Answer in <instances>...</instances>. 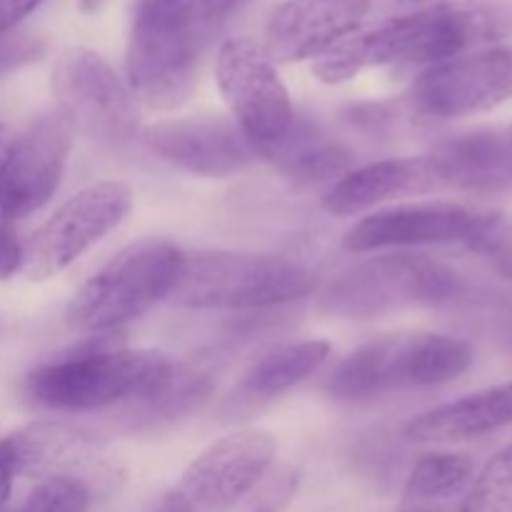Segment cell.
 <instances>
[{
    "instance_id": "15",
    "label": "cell",
    "mask_w": 512,
    "mask_h": 512,
    "mask_svg": "<svg viewBox=\"0 0 512 512\" xmlns=\"http://www.w3.org/2000/svg\"><path fill=\"white\" fill-rule=\"evenodd\" d=\"M143 143L160 160L200 178H230L258 158L240 125L218 115L160 120L143 130Z\"/></svg>"
},
{
    "instance_id": "31",
    "label": "cell",
    "mask_w": 512,
    "mask_h": 512,
    "mask_svg": "<svg viewBox=\"0 0 512 512\" xmlns=\"http://www.w3.org/2000/svg\"><path fill=\"white\" fill-rule=\"evenodd\" d=\"M15 478H18V475H15L13 460H10L8 448H5L3 440H0V512H3L5 503H8Z\"/></svg>"
},
{
    "instance_id": "13",
    "label": "cell",
    "mask_w": 512,
    "mask_h": 512,
    "mask_svg": "<svg viewBox=\"0 0 512 512\" xmlns=\"http://www.w3.org/2000/svg\"><path fill=\"white\" fill-rule=\"evenodd\" d=\"M73 125L58 108L10 138L0 158V210L10 220L43 208L58 190L73 148Z\"/></svg>"
},
{
    "instance_id": "19",
    "label": "cell",
    "mask_w": 512,
    "mask_h": 512,
    "mask_svg": "<svg viewBox=\"0 0 512 512\" xmlns=\"http://www.w3.org/2000/svg\"><path fill=\"white\" fill-rule=\"evenodd\" d=\"M443 188L465 193H510L512 128H483L455 135L430 153Z\"/></svg>"
},
{
    "instance_id": "20",
    "label": "cell",
    "mask_w": 512,
    "mask_h": 512,
    "mask_svg": "<svg viewBox=\"0 0 512 512\" xmlns=\"http://www.w3.org/2000/svg\"><path fill=\"white\" fill-rule=\"evenodd\" d=\"M508 425H512V383H503L425 410L405 425V435L415 443H463Z\"/></svg>"
},
{
    "instance_id": "17",
    "label": "cell",
    "mask_w": 512,
    "mask_h": 512,
    "mask_svg": "<svg viewBox=\"0 0 512 512\" xmlns=\"http://www.w3.org/2000/svg\"><path fill=\"white\" fill-rule=\"evenodd\" d=\"M435 190H443V183L433 155L375 160L335 180L323 195V210L338 218H348L390 200L418 198Z\"/></svg>"
},
{
    "instance_id": "22",
    "label": "cell",
    "mask_w": 512,
    "mask_h": 512,
    "mask_svg": "<svg viewBox=\"0 0 512 512\" xmlns=\"http://www.w3.org/2000/svg\"><path fill=\"white\" fill-rule=\"evenodd\" d=\"M330 358V345L325 340H300V343L280 345L258 360L248 373L243 375V390L248 398L268 400L288 393L295 385L323 368Z\"/></svg>"
},
{
    "instance_id": "37",
    "label": "cell",
    "mask_w": 512,
    "mask_h": 512,
    "mask_svg": "<svg viewBox=\"0 0 512 512\" xmlns=\"http://www.w3.org/2000/svg\"><path fill=\"white\" fill-rule=\"evenodd\" d=\"M510 128H512V125H510Z\"/></svg>"
},
{
    "instance_id": "29",
    "label": "cell",
    "mask_w": 512,
    "mask_h": 512,
    "mask_svg": "<svg viewBox=\"0 0 512 512\" xmlns=\"http://www.w3.org/2000/svg\"><path fill=\"white\" fill-rule=\"evenodd\" d=\"M45 0H0V35L18 28L28 15L43 5Z\"/></svg>"
},
{
    "instance_id": "18",
    "label": "cell",
    "mask_w": 512,
    "mask_h": 512,
    "mask_svg": "<svg viewBox=\"0 0 512 512\" xmlns=\"http://www.w3.org/2000/svg\"><path fill=\"white\" fill-rule=\"evenodd\" d=\"M15 475L73 478L88 485V475L108 470L105 445L93 435L60 423H30L3 438Z\"/></svg>"
},
{
    "instance_id": "16",
    "label": "cell",
    "mask_w": 512,
    "mask_h": 512,
    "mask_svg": "<svg viewBox=\"0 0 512 512\" xmlns=\"http://www.w3.org/2000/svg\"><path fill=\"white\" fill-rule=\"evenodd\" d=\"M370 0H285L265 25L263 50L273 63L320 58L358 33Z\"/></svg>"
},
{
    "instance_id": "5",
    "label": "cell",
    "mask_w": 512,
    "mask_h": 512,
    "mask_svg": "<svg viewBox=\"0 0 512 512\" xmlns=\"http://www.w3.org/2000/svg\"><path fill=\"white\" fill-rule=\"evenodd\" d=\"M473 365L465 340L440 333H398L370 340L345 355L328 378V393L340 400L375 398L400 390L445 385Z\"/></svg>"
},
{
    "instance_id": "35",
    "label": "cell",
    "mask_w": 512,
    "mask_h": 512,
    "mask_svg": "<svg viewBox=\"0 0 512 512\" xmlns=\"http://www.w3.org/2000/svg\"><path fill=\"white\" fill-rule=\"evenodd\" d=\"M0 333H3V318H0Z\"/></svg>"
},
{
    "instance_id": "28",
    "label": "cell",
    "mask_w": 512,
    "mask_h": 512,
    "mask_svg": "<svg viewBox=\"0 0 512 512\" xmlns=\"http://www.w3.org/2000/svg\"><path fill=\"white\" fill-rule=\"evenodd\" d=\"M23 268V243H20L15 225L0 210V280L13 278Z\"/></svg>"
},
{
    "instance_id": "36",
    "label": "cell",
    "mask_w": 512,
    "mask_h": 512,
    "mask_svg": "<svg viewBox=\"0 0 512 512\" xmlns=\"http://www.w3.org/2000/svg\"><path fill=\"white\" fill-rule=\"evenodd\" d=\"M413 512H433V510H413Z\"/></svg>"
},
{
    "instance_id": "7",
    "label": "cell",
    "mask_w": 512,
    "mask_h": 512,
    "mask_svg": "<svg viewBox=\"0 0 512 512\" xmlns=\"http://www.w3.org/2000/svg\"><path fill=\"white\" fill-rule=\"evenodd\" d=\"M458 293V273L440 260L393 253L343 270L325 285L320 308L335 318L373 320L420 305L448 303Z\"/></svg>"
},
{
    "instance_id": "24",
    "label": "cell",
    "mask_w": 512,
    "mask_h": 512,
    "mask_svg": "<svg viewBox=\"0 0 512 512\" xmlns=\"http://www.w3.org/2000/svg\"><path fill=\"white\" fill-rule=\"evenodd\" d=\"M460 512H512V445L493 455L475 475Z\"/></svg>"
},
{
    "instance_id": "23",
    "label": "cell",
    "mask_w": 512,
    "mask_h": 512,
    "mask_svg": "<svg viewBox=\"0 0 512 512\" xmlns=\"http://www.w3.org/2000/svg\"><path fill=\"white\" fill-rule=\"evenodd\" d=\"M475 478V465L468 455L430 453L415 463L403 490L405 512L428 510V505L463 495Z\"/></svg>"
},
{
    "instance_id": "2",
    "label": "cell",
    "mask_w": 512,
    "mask_h": 512,
    "mask_svg": "<svg viewBox=\"0 0 512 512\" xmlns=\"http://www.w3.org/2000/svg\"><path fill=\"white\" fill-rule=\"evenodd\" d=\"M200 0H135L125 48L128 88L150 110H175L198 83L205 28Z\"/></svg>"
},
{
    "instance_id": "11",
    "label": "cell",
    "mask_w": 512,
    "mask_h": 512,
    "mask_svg": "<svg viewBox=\"0 0 512 512\" xmlns=\"http://www.w3.org/2000/svg\"><path fill=\"white\" fill-rule=\"evenodd\" d=\"M215 80L258 155L285 138L295 120L293 103L263 45L250 38L225 40L215 60Z\"/></svg>"
},
{
    "instance_id": "4",
    "label": "cell",
    "mask_w": 512,
    "mask_h": 512,
    "mask_svg": "<svg viewBox=\"0 0 512 512\" xmlns=\"http://www.w3.org/2000/svg\"><path fill=\"white\" fill-rule=\"evenodd\" d=\"M318 278L280 255L200 250L185 255L170 300L198 310H260L310 295Z\"/></svg>"
},
{
    "instance_id": "27",
    "label": "cell",
    "mask_w": 512,
    "mask_h": 512,
    "mask_svg": "<svg viewBox=\"0 0 512 512\" xmlns=\"http://www.w3.org/2000/svg\"><path fill=\"white\" fill-rule=\"evenodd\" d=\"M473 250L485 255L500 275L512 280V223H503L500 218H495V223L485 230L483 238L473 245Z\"/></svg>"
},
{
    "instance_id": "14",
    "label": "cell",
    "mask_w": 512,
    "mask_h": 512,
    "mask_svg": "<svg viewBox=\"0 0 512 512\" xmlns=\"http://www.w3.org/2000/svg\"><path fill=\"white\" fill-rule=\"evenodd\" d=\"M498 215L480 213L460 203H408L378 210L345 235V248L373 253L385 248L465 243L473 248Z\"/></svg>"
},
{
    "instance_id": "25",
    "label": "cell",
    "mask_w": 512,
    "mask_h": 512,
    "mask_svg": "<svg viewBox=\"0 0 512 512\" xmlns=\"http://www.w3.org/2000/svg\"><path fill=\"white\" fill-rule=\"evenodd\" d=\"M465 318L490 343L512 355V298L510 295H475L465 303Z\"/></svg>"
},
{
    "instance_id": "10",
    "label": "cell",
    "mask_w": 512,
    "mask_h": 512,
    "mask_svg": "<svg viewBox=\"0 0 512 512\" xmlns=\"http://www.w3.org/2000/svg\"><path fill=\"white\" fill-rule=\"evenodd\" d=\"M50 85L58 110L75 133L110 145L133 138L138 125L135 98L103 55L80 45L65 48L55 58Z\"/></svg>"
},
{
    "instance_id": "9",
    "label": "cell",
    "mask_w": 512,
    "mask_h": 512,
    "mask_svg": "<svg viewBox=\"0 0 512 512\" xmlns=\"http://www.w3.org/2000/svg\"><path fill=\"white\" fill-rule=\"evenodd\" d=\"M278 443L255 428L223 435L185 468L155 512H230L270 470Z\"/></svg>"
},
{
    "instance_id": "3",
    "label": "cell",
    "mask_w": 512,
    "mask_h": 512,
    "mask_svg": "<svg viewBox=\"0 0 512 512\" xmlns=\"http://www.w3.org/2000/svg\"><path fill=\"white\" fill-rule=\"evenodd\" d=\"M173 375L175 365L158 350H80L30 370L25 395L45 410L90 413L135 400L155 403Z\"/></svg>"
},
{
    "instance_id": "33",
    "label": "cell",
    "mask_w": 512,
    "mask_h": 512,
    "mask_svg": "<svg viewBox=\"0 0 512 512\" xmlns=\"http://www.w3.org/2000/svg\"><path fill=\"white\" fill-rule=\"evenodd\" d=\"M8 145H10V133H8V128H5V125L0 123V158H3V155H5Z\"/></svg>"
},
{
    "instance_id": "21",
    "label": "cell",
    "mask_w": 512,
    "mask_h": 512,
    "mask_svg": "<svg viewBox=\"0 0 512 512\" xmlns=\"http://www.w3.org/2000/svg\"><path fill=\"white\" fill-rule=\"evenodd\" d=\"M263 158H270L295 183H323V180L343 178L350 173V150L338 140L315 128H298L293 120L283 140L270 148L260 150Z\"/></svg>"
},
{
    "instance_id": "8",
    "label": "cell",
    "mask_w": 512,
    "mask_h": 512,
    "mask_svg": "<svg viewBox=\"0 0 512 512\" xmlns=\"http://www.w3.org/2000/svg\"><path fill=\"white\" fill-rule=\"evenodd\" d=\"M130 208L133 190L120 180H100L78 190L25 240L20 273L35 283L55 278L113 233Z\"/></svg>"
},
{
    "instance_id": "12",
    "label": "cell",
    "mask_w": 512,
    "mask_h": 512,
    "mask_svg": "<svg viewBox=\"0 0 512 512\" xmlns=\"http://www.w3.org/2000/svg\"><path fill=\"white\" fill-rule=\"evenodd\" d=\"M512 98V43H498L443 60L410 88L415 108L433 118L488 113Z\"/></svg>"
},
{
    "instance_id": "32",
    "label": "cell",
    "mask_w": 512,
    "mask_h": 512,
    "mask_svg": "<svg viewBox=\"0 0 512 512\" xmlns=\"http://www.w3.org/2000/svg\"><path fill=\"white\" fill-rule=\"evenodd\" d=\"M103 3L105 0H78V5L83 13H93V10H98Z\"/></svg>"
},
{
    "instance_id": "1",
    "label": "cell",
    "mask_w": 512,
    "mask_h": 512,
    "mask_svg": "<svg viewBox=\"0 0 512 512\" xmlns=\"http://www.w3.org/2000/svg\"><path fill=\"white\" fill-rule=\"evenodd\" d=\"M512 33V5L493 0L435 3L395 15L375 28L353 33L315 58L323 83H345L383 65H435L473 50L490 48Z\"/></svg>"
},
{
    "instance_id": "30",
    "label": "cell",
    "mask_w": 512,
    "mask_h": 512,
    "mask_svg": "<svg viewBox=\"0 0 512 512\" xmlns=\"http://www.w3.org/2000/svg\"><path fill=\"white\" fill-rule=\"evenodd\" d=\"M200 3H203L205 18H208L210 23H218V20H225L228 15L238 13L240 8H245L250 0H200Z\"/></svg>"
},
{
    "instance_id": "34",
    "label": "cell",
    "mask_w": 512,
    "mask_h": 512,
    "mask_svg": "<svg viewBox=\"0 0 512 512\" xmlns=\"http://www.w3.org/2000/svg\"><path fill=\"white\" fill-rule=\"evenodd\" d=\"M255 512H273L270 508H260V510H255Z\"/></svg>"
},
{
    "instance_id": "26",
    "label": "cell",
    "mask_w": 512,
    "mask_h": 512,
    "mask_svg": "<svg viewBox=\"0 0 512 512\" xmlns=\"http://www.w3.org/2000/svg\"><path fill=\"white\" fill-rule=\"evenodd\" d=\"M90 485L73 478H45L15 512H88Z\"/></svg>"
},
{
    "instance_id": "6",
    "label": "cell",
    "mask_w": 512,
    "mask_h": 512,
    "mask_svg": "<svg viewBox=\"0 0 512 512\" xmlns=\"http://www.w3.org/2000/svg\"><path fill=\"white\" fill-rule=\"evenodd\" d=\"M183 263V250L165 238L125 245L75 290L68 303L70 328L103 333L140 318L170 298Z\"/></svg>"
}]
</instances>
